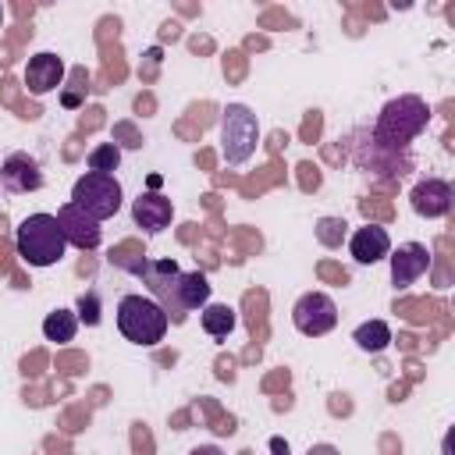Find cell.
I'll return each mask as SVG.
<instances>
[{"label":"cell","mask_w":455,"mask_h":455,"mask_svg":"<svg viewBox=\"0 0 455 455\" xmlns=\"http://www.w3.org/2000/svg\"><path fill=\"white\" fill-rule=\"evenodd\" d=\"M427 124H430L427 100L405 92V96H395V100H387L380 107V114H377V121L370 128V139H373V146H380L387 153H405L409 142L416 135H423Z\"/></svg>","instance_id":"1"},{"label":"cell","mask_w":455,"mask_h":455,"mask_svg":"<svg viewBox=\"0 0 455 455\" xmlns=\"http://www.w3.org/2000/svg\"><path fill=\"white\" fill-rule=\"evenodd\" d=\"M14 249H18L21 263H28V267H53L64 259L68 242H64L53 213H28L14 231Z\"/></svg>","instance_id":"2"},{"label":"cell","mask_w":455,"mask_h":455,"mask_svg":"<svg viewBox=\"0 0 455 455\" xmlns=\"http://www.w3.org/2000/svg\"><path fill=\"white\" fill-rule=\"evenodd\" d=\"M167 313L160 309V302L156 299H149V295H124L121 302H117V331L132 341V345H142V348H153V345H160L164 341V334H167Z\"/></svg>","instance_id":"3"},{"label":"cell","mask_w":455,"mask_h":455,"mask_svg":"<svg viewBox=\"0 0 455 455\" xmlns=\"http://www.w3.org/2000/svg\"><path fill=\"white\" fill-rule=\"evenodd\" d=\"M259 146V121L245 103H228L220 110V153L231 167H242Z\"/></svg>","instance_id":"4"},{"label":"cell","mask_w":455,"mask_h":455,"mask_svg":"<svg viewBox=\"0 0 455 455\" xmlns=\"http://www.w3.org/2000/svg\"><path fill=\"white\" fill-rule=\"evenodd\" d=\"M71 203H75L82 213H89L92 220L103 224L107 217H114V213L121 210L124 192H121V181H117L114 174L85 171V174L75 181V188H71Z\"/></svg>","instance_id":"5"},{"label":"cell","mask_w":455,"mask_h":455,"mask_svg":"<svg viewBox=\"0 0 455 455\" xmlns=\"http://www.w3.org/2000/svg\"><path fill=\"white\" fill-rule=\"evenodd\" d=\"M291 323L306 338H323L338 323V306H334V299L327 291H306L291 306Z\"/></svg>","instance_id":"6"},{"label":"cell","mask_w":455,"mask_h":455,"mask_svg":"<svg viewBox=\"0 0 455 455\" xmlns=\"http://www.w3.org/2000/svg\"><path fill=\"white\" fill-rule=\"evenodd\" d=\"M53 217H57V228H60V235H64L68 245H75V249H82V252L100 249V242H103L100 220H92L89 213H82L75 203H64Z\"/></svg>","instance_id":"7"},{"label":"cell","mask_w":455,"mask_h":455,"mask_svg":"<svg viewBox=\"0 0 455 455\" xmlns=\"http://www.w3.org/2000/svg\"><path fill=\"white\" fill-rule=\"evenodd\" d=\"M210 291H213V284L206 281V274H203V270H181V274H178V281H174L171 316H167V320L185 323V316H188L192 309H203V306L210 302Z\"/></svg>","instance_id":"8"},{"label":"cell","mask_w":455,"mask_h":455,"mask_svg":"<svg viewBox=\"0 0 455 455\" xmlns=\"http://www.w3.org/2000/svg\"><path fill=\"white\" fill-rule=\"evenodd\" d=\"M409 203L416 210V217H427V220H437V217H448L451 213V203H455V188L444 181V178H419L409 192Z\"/></svg>","instance_id":"9"},{"label":"cell","mask_w":455,"mask_h":455,"mask_svg":"<svg viewBox=\"0 0 455 455\" xmlns=\"http://www.w3.org/2000/svg\"><path fill=\"white\" fill-rule=\"evenodd\" d=\"M387 259H391V284L395 288H409L430 270V249L423 242H402L398 249L387 252Z\"/></svg>","instance_id":"10"},{"label":"cell","mask_w":455,"mask_h":455,"mask_svg":"<svg viewBox=\"0 0 455 455\" xmlns=\"http://www.w3.org/2000/svg\"><path fill=\"white\" fill-rule=\"evenodd\" d=\"M60 82H64V60L53 50H39V53L28 57V64H25V89L32 96H46V92L60 89Z\"/></svg>","instance_id":"11"},{"label":"cell","mask_w":455,"mask_h":455,"mask_svg":"<svg viewBox=\"0 0 455 455\" xmlns=\"http://www.w3.org/2000/svg\"><path fill=\"white\" fill-rule=\"evenodd\" d=\"M0 188H7V192H39L43 188L39 160L28 156V153H11L0 164Z\"/></svg>","instance_id":"12"},{"label":"cell","mask_w":455,"mask_h":455,"mask_svg":"<svg viewBox=\"0 0 455 455\" xmlns=\"http://www.w3.org/2000/svg\"><path fill=\"white\" fill-rule=\"evenodd\" d=\"M171 217H174V203L160 192H139V199L132 203V220L146 235H160L164 228H171Z\"/></svg>","instance_id":"13"},{"label":"cell","mask_w":455,"mask_h":455,"mask_svg":"<svg viewBox=\"0 0 455 455\" xmlns=\"http://www.w3.org/2000/svg\"><path fill=\"white\" fill-rule=\"evenodd\" d=\"M348 252H352V259L363 263V267L380 263V259H387V252H391V235H387L380 224L355 228V231L348 235Z\"/></svg>","instance_id":"14"},{"label":"cell","mask_w":455,"mask_h":455,"mask_svg":"<svg viewBox=\"0 0 455 455\" xmlns=\"http://www.w3.org/2000/svg\"><path fill=\"white\" fill-rule=\"evenodd\" d=\"M199 323H203V331H206L210 338H228V334L235 331L238 316H235V309H231L228 302H206V306L199 309Z\"/></svg>","instance_id":"15"},{"label":"cell","mask_w":455,"mask_h":455,"mask_svg":"<svg viewBox=\"0 0 455 455\" xmlns=\"http://www.w3.org/2000/svg\"><path fill=\"white\" fill-rule=\"evenodd\" d=\"M352 341H355V348L377 355V352H384L395 338H391V327H387L384 320H363V323L352 331Z\"/></svg>","instance_id":"16"},{"label":"cell","mask_w":455,"mask_h":455,"mask_svg":"<svg viewBox=\"0 0 455 455\" xmlns=\"http://www.w3.org/2000/svg\"><path fill=\"white\" fill-rule=\"evenodd\" d=\"M75 331H78V316H75L71 309H53V313H46V320H43V338L53 341V345L71 341Z\"/></svg>","instance_id":"17"},{"label":"cell","mask_w":455,"mask_h":455,"mask_svg":"<svg viewBox=\"0 0 455 455\" xmlns=\"http://www.w3.org/2000/svg\"><path fill=\"white\" fill-rule=\"evenodd\" d=\"M85 164H89V171H96V174H114V171L121 167V146H117V142H100V146L89 149Z\"/></svg>","instance_id":"18"},{"label":"cell","mask_w":455,"mask_h":455,"mask_svg":"<svg viewBox=\"0 0 455 455\" xmlns=\"http://www.w3.org/2000/svg\"><path fill=\"white\" fill-rule=\"evenodd\" d=\"M345 238H348V224L341 217H320L316 220V242L323 249H338Z\"/></svg>","instance_id":"19"},{"label":"cell","mask_w":455,"mask_h":455,"mask_svg":"<svg viewBox=\"0 0 455 455\" xmlns=\"http://www.w3.org/2000/svg\"><path fill=\"white\" fill-rule=\"evenodd\" d=\"M78 323H85V327H96L103 316H100V295L96 291H85L82 299H78Z\"/></svg>","instance_id":"20"},{"label":"cell","mask_w":455,"mask_h":455,"mask_svg":"<svg viewBox=\"0 0 455 455\" xmlns=\"http://www.w3.org/2000/svg\"><path fill=\"white\" fill-rule=\"evenodd\" d=\"M117 139H124L121 146H128V149H139V146H142V139L132 132V124H117V128H114V142H117Z\"/></svg>","instance_id":"21"},{"label":"cell","mask_w":455,"mask_h":455,"mask_svg":"<svg viewBox=\"0 0 455 455\" xmlns=\"http://www.w3.org/2000/svg\"><path fill=\"white\" fill-rule=\"evenodd\" d=\"M188 455H224V451H220L217 444H196V448H192Z\"/></svg>","instance_id":"22"},{"label":"cell","mask_w":455,"mask_h":455,"mask_svg":"<svg viewBox=\"0 0 455 455\" xmlns=\"http://www.w3.org/2000/svg\"><path fill=\"white\" fill-rule=\"evenodd\" d=\"M309 455H338L331 444H316V448H309Z\"/></svg>","instance_id":"23"},{"label":"cell","mask_w":455,"mask_h":455,"mask_svg":"<svg viewBox=\"0 0 455 455\" xmlns=\"http://www.w3.org/2000/svg\"><path fill=\"white\" fill-rule=\"evenodd\" d=\"M0 28H4V7H0Z\"/></svg>","instance_id":"24"},{"label":"cell","mask_w":455,"mask_h":455,"mask_svg":"<svg viewBox=\"0 0 455 455\" xmlns=\"http://www.w3.org/2000/svg\"><path fill=\"white\" fill-rule=\"evenodd\" d=\"M274 455H288V451H274Z\"/></svg>","instance_id":"25"}]
</instances>
